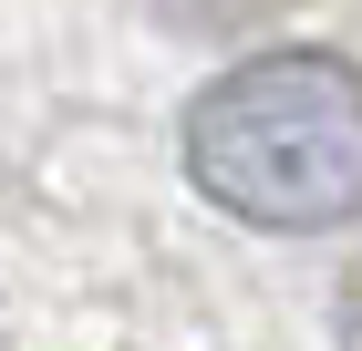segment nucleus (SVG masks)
I'll return each instance as SVG.
<instances>
[{
    "label": "nucleus",
    "instance_id": "obj_1",
    "mask_svg": "<svg viewBox=\"0 0 362 351\" xmlns=\"http://www.w3.org/2000/svg\"><path fill=\"white\" fill-rule=\"evenodd\" d=\"M187 176L249 227H341L362 217V62L259 52L187 104Z\"/></svg>",
    "mask_w": 362,
    "mask_h": 351
},
{
    "label": "nucleus",
    "instance_id": "obj_2",
    "mask_svg": "<svg viewBox=\"0 0 362 351\" xmlns=\"http://www.w3.org/2000/svg\"><path fill=\"white\" fill-rule=\"evenodd\" d=\"M290 0H156V21H176V31H259Z\"/></svg>",
    "mask_w": 362,
    "mask_h": 351
},
{
    "label": "nucleus",
    "instance_id": "obj_3",
    "mask_svg": "<svg viewBox=\"0 0 362 351\" xmlns=\"http://www.w3.org/2000/svg\"><path fill=\"white\" fill-rule=\"evenodd\" d=\"M341 351H362V269L341 279Z\"/></svg>",
    "mask_w": 362,
    "mask_h": 351
}]
</instances>
